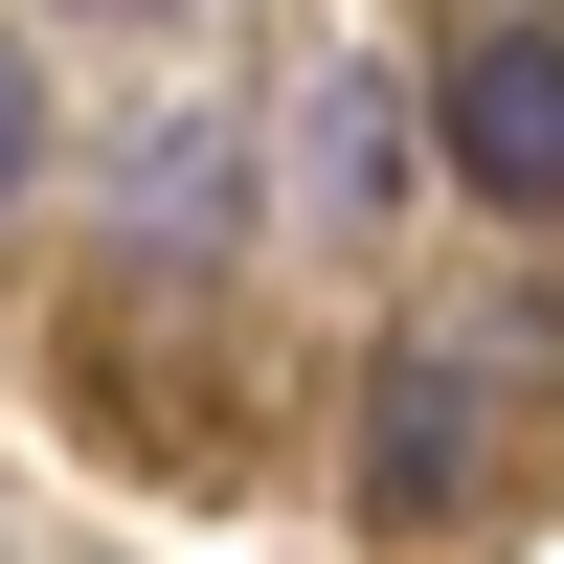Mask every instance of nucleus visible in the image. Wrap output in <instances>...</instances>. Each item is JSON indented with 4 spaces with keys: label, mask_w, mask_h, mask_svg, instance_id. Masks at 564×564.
Wrapping results in <instances>:
<instances>
[{
    "label": "nucleus",
    "mask_w": 564,
    "mask_h": 564,
    "mask_svg": "<svg viewBox=\"0 0 564 564\" xmlns=\"http://www.w3.org/2000/svg\"><path fill=\"white\" fill-rule=\"evenodd\" d=\"M361 520L384 542L475 520V339H384L361 361Z\"/></svg>",
    "instance_id": "1"
},
{
    "label": "nucleus",
    "mask_w": 564,
    "mask_h": 564,
    "mask_svg": "<svg viewBox=\"0 0 564 564\" xmlns=\"http://www.w3.org/2000/svg\"><path fill=\"white\" fill-rule=\"evenodd\" d=\"M45 181V68H23V23H0V204Z\"/></svg>",
    "instance_id": "5"
},
{
    "label": "nucleus",
    "mask_w": 564,
    "mask_h": 564,
    "mask_svg": "<svg viewBox=\"0 0 564 564\" xmlns=\"http://www.w3.org/2000/svg\"><path fill=\"white\" fill-rule=\"evenodd\" d=\"M452 181H475V204H564V23H497L475 68H452Z\"/></svg>",
    "instance_id": "2"
},
{
    "label": "nucleus",
    "mask_w": 564,
    "mask_h": 564,
    "mask_svg": "<svg viewBox=\"0 0 564 564\" xmlns=\"http://www.w3.org/2000/svg\"><path fill=\"white\" fill-rule=\"evenodd\" d=\"M113 204H135V249H204V226L249 204V135H226V113H135V159H113Z\"/></svg>",
    "instance_id": "3"
},
{
    "label": "nucleus",
    "mask_w": 564,
    "mask_h": 564,
    "mask_svg": "<svg viewBox=\"0 0 564 564\" xmlns=\"http://www.w3.org/2000/svg\"><path fill=\"white\" fill-rule=\"evenodd\" d=\"M384 181H406V113H384V90L339 68V90H316V204L361 226V204H384Z\"/></svg>",
    "instance_id": "4"
},
{
    "label": "nucleus",
    "mask_w": 564,
    "mask_h": 564,
    "mask_svg": "<svg viewBox=\"0 0 564 564\" xmlns=\"http://www.w3.org/2000/svg\"><path fill=\"white\" fill-rule=\"evenodd\" d=\"M68 23H159V0H68Z\"/></svg>",
    "instance_id": "6"
}]
</instances>
